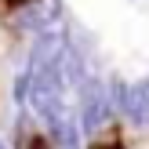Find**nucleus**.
I'll return each instance as SVG.
<instances>
[{
  "label": "nucleus",
  "mask_w": 149,
  "mask_h": 149,
  "mask_svg": "<svg viewBox=\"0 0 149 149\" xmlns=\"http://www.w3.org/2000/svg\"><path fill=\"white\" fill-rule=\"evenodd\" d=\"M109 106H113V98L106 95V87L98 80H87L84 87V131L87 135H98L109 124Z\"/></svg>",
  "instance_id": "nucleus-1"
},
{
  "label": "nucleus",
  "mask_w": 149,
  "mask_h": 149,
  "mask_svg": "<svg viewBox=\"0 0 149 149\" xmlns=\"http://www.w3.org/2000/svg\"><path fill=\"white\" fill-rule=\"evenodd\" d=\"M15 149H58L55 135L44 127H36L33 120H22L18 124V138H15Z\"/></svg>",
  "instance_id": "nucleus-2"
},
{
  "label": "nucleus",
  "mask_w": 149,
  "mask_h": 149,
  "mask_svg": "<svg viewBox=\"0 0 149 149\" xmlns=\"http://www.w3.org/2000/svg\"><path fill=\"white\" fill-rule=\"evenodd\" d=\"M124 113H127L135 124H149V80H138L135 87H127Z\"/></svg>",
  "instance_id": "nucleus-3"
},
{
  "label": "nucleus",
  "mask_w": 149,
  "mask_h": 149,
  "mask_svg": "<svg viewBox=\"0 0 149 149\" xmlns=\"http://www.w3.org/2000/svg\"><path fill=\"white\" fill-rule=\"evenodd\" d=\"M55 18H58V0H36V4H29L26 11L18 15V22L29 26V29H44V26H51Z\"/></svg>",
  "instance_id": "nucleus-4"
},
{
  "label": "nucleus",
  "mask_w": 149,
  "mask_h": 149,
  "mask_svg": "<svg viewBox=\"0 0 149 149\" xmlns=\"http://www.w3.org/2000/svg\"><path fill=\"white\" fill-rule=\"evenodd\" d=\"M29 4H36V0H0V18H7V15H15V11H26Z\"/></svg>",
  "instance_id": "nucleus-6"
},
{
  "label": "nucleus",
  "mask_w": 149,
  "mask_h": 149,
  "mask_svg": "<svg viewBox=\"0 0 149 149\" xmlns=\"http://www.w3.org/2000/svg\"><path fill=\"white\" fill-rule=\"evenodd\" d=\"M0 149H7V146H4V142H0Z\"/></svg>",
  "instance_id": "nucleus-8"
},
{
  "label": "nucleus",
  "mask_w": 149,
  "mask_h": 149,
  "mask_svg": "<svg viewBox=\"0 0 149 149\" xmlns=\"http://www.w3.org/2000/svg\"><path fill=\"white\" fill-rule=\"evenodd\" d=\"M0 36H4V26H0Z\"/></svg>",
  "instance_id": "nucleus-7"
},
{
  "label": "nucleus",
  "mask_w": 149,
  "mask_h": 149,
  "mask_svg": "<svg viewBox=\"0 0 149 149\" xmlns=\"http://www.w3.org/2000/svg\"><path fill=\"white\" fill-rule=\"evenodd\" d=\"M87 149H127V142H124V127H120V124H106V127L91 138Z\"/></svg>",
  "instance_id": "nucleus-5"
}]
</instances>
